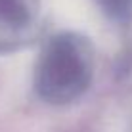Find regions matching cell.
Instances as JSON below:
<instances>
[{
    "mask_svg": "<svg viewBox=\"0 0 132 132\" xmlns=\"http://www.w3.org/2000/svg\"><path fill=\"white\" fill-rule=\"evenodd\" d=\"M94 46L75 31L52 35L42 44L33 73V88L50 105H69L80 100L94 79Z\"/></svg>",
    "mask_w": 132,
    "mask_h": 132,
    "instance_id": "1",
    "label": "cell"
},
{
    "mask_svg": "<svg viewBox=\"0 0 132 132\" xmlns=\"http://www.w3.org/2000/svg\"><path fill=\"white\" fill-rule=\"evenodd\" d=\"M44 0H0V54L31 44L42 31Z\"/></svg>",
    "mask_w": 132,
    "mask_h": 132,
    "instance_id": "2",
    "label": "cell"
},
{
    "mask_svg": "<svg viewBox=\"0 0 132 132\" xmlns=\"http://www.w3.org/2000/svg\"><path fill=\"white\" fill-rule=\"evenodd\" d=\"M109 19L122 21L132 13V0H94Z\"/></svg>",
    "mask_w": 132,
    "mask_h": 132,
    "instance_id": "3",
    "label": "cell"
}]
</instances>
